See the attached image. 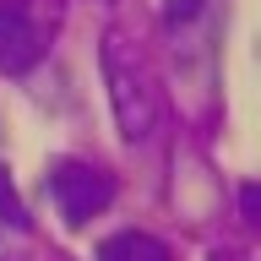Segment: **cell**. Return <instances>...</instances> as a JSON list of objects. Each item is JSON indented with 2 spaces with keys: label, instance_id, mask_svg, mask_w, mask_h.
<instances>
[{
  "label": "cell",
  "instance_id": "obj_1",
  "mask_svg": "<svg viewBox=\"0 0 261 261\" xmlns=\"http://www.w3.org/2000/svg\"><path fill=\"white\" fill-rule=\"evenodd\" d=\"M103 82H109V103H114V125L125 142H147L152 130H158V76H152V65L136 44H130L125 33H103Z\"/></svg>",
  "mask_w": 261,
  "mask_h": 261
},
{
  "label": "cell",
  "instance_id": "obj_2",
  "mask_svg": "<svg viewBox=\"0 0 261 261\" xmlns=\"http://www.w3.org/2000/svg\"><path fill=\"white\" fill-rule=\"evenodd\" d=\"M65 22V0H0V71L28 76L44 60Z\"/></svg>",
  "mask_w": 261,
  "mask_h": 261
},
{
  "label": "cell",
  "instance_id": "obj_3",
  "mask_svg": "<svg viewBox=\"0 0 261 261\" xmlns=\"http://www.w3.org/2000/svg\"><path fill=\"white\" fill-rule=\"evenodd\" d=\"M44 191L55 201V212L65 218V228H82L114 201V174H103L98 163H82V158H55L44 174Z\"/></svg>",
  "mask_w": 261,
  "mask_h": 261
},
{
  "label": "cell",
  "instance_id": "obj_4",
  "mask_svg": "<svg viewBox=\"0 0 261 261\" xmlns=\"http://www.w3.org/2000/svg\"><path fill=\"white\" fill-rule=\"evenodd\" d=\"M98 261H174V250L158 240V234H142V228H120L98 245Z\"/></svg>",
  "mask_w": 261,
  "mask_h": 261
},
{
  "label": "cell",
  "instance_id": "obj_5",
  "mask_svg": "<svg viewBox=\"0 0 261 261\" xmlns=\"http://www.w3.org/2000/svg\"><path fill=\"white\" fill-rule=\"evenodd\" d=\"M0 212H6V223H28V212H22V201H16V191H11V179H6V169H0Z\"/></svg>",
  "mask_w": 261,
  "mask_h": 261
},
{
  "label": "cell",
  "instance_id": "obj_6",
  "mask_svg": "<svg viewBox=\"0 0 261 261\" xmlns=\"http://www.w3.org/2000/svg\"><path fill=\"white\" fill-rule=\"evenodd\" d=\"M212 261H240V256H223V250H218V256H212Z\"/></svg>",
  "mask_w": 261,
  "mask_h": 261
}]
</instances>
